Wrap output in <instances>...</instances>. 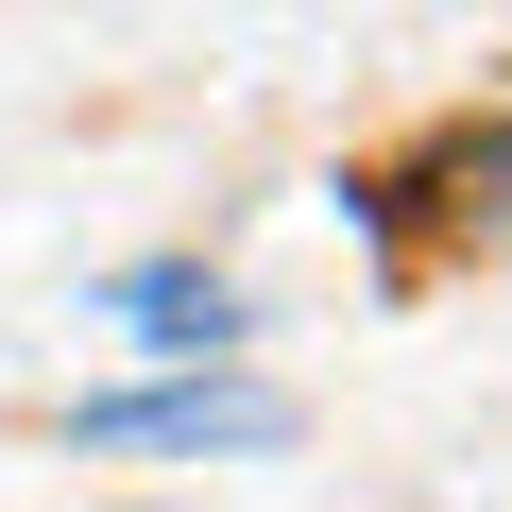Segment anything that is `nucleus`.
I'll return each mask as SVG.
<instances>
[{"mask_svg": "<svg viewBox=\"0 0 512 512\" xmlns=\"http://www.w3.org/2000/svg\"><path fill=\"white\" fill-rule=\"evenodd\" d=\"M103 461H205V444H291V393H239V376H171V393H120L86 410Z\"/></svg>", "mask_w": 512, "mask_h": 512, "instance_id": "nucleus-1", "label": "nucleus"}, {"mask_svg": "<svg viewBox=\"0 0 512 512\" xmlns=\"http://www.w3.org/2000/svg\"><path fill=\"white\" fill-rule=\"evenodd\" d=\"M120 325L171 342V359H222V342H239V291L205 274V256H154V274H120Z\"/></svg>", "mask_w": 512, "mask_h": 512, "instance_id": "nucleus-2", "label": "nucleus"}]
</instances>
